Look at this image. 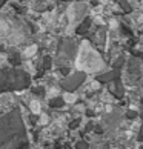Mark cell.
I'll return each instance as SVG.
<instances>
[{
    "label": "cell",
    "instance_id": "3957f363",
    "mask_svg": "<svg viewBox=\"0 0 143 149\" xmlns=\"http://www.w3.org/2000/svg\"><path fill=\"white\" fill-rule=\"evenodd\" d=\"M32 111H34V112H38V104H37V102L32 103Z\"/></svg>",
    "mask_w": 143,
    "mask_h": 149
},
{
    "label": "cell",
    "instance_id": "6da1fadb",
    "mask_svg": "<svg viewBox=\"0 0 143 149\" xmlns=\"http://www.w3.org/2000/svg\"><path fill=\"white\" fill-rule=\"evenodd\" d=\"M77 68L88 71V72H94L103 68V60L88 43H83L79 57H77Z\"/></svg>",
    "mask_w": 143,
    "mask_h": 149
},
{
    "label": "cell",
    "instance_id": "7a4b0ae2",
    "mask_svg": "<svg viewBox=\"0 0 143 149\" xmlns=\"http://www.w3.org/2000/svg\"><path fill=\"white\" fill-rule=\"evenodd\" d=\"M36 49H37L36 46H31L29 49H26V56H32V54L36 52Z\"/></svg>",
    "mask_w": 143,
    "mask_h": 149
}]
</instances>
